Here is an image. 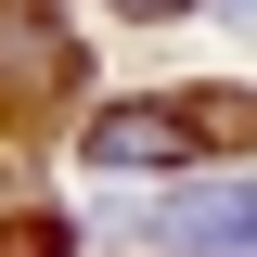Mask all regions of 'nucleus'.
Masks as SVG:
<instances>
[{
    "label": "nucleus",
    "instance_id": "nucleus-5",
    "mask_svg": "<svg viewBox=\"0 0 257 257\" xmlns=\"http://www.w3.org/2000/svg\"><path fill=\"white\" fill-rule=\"evenodd\" d=\"M116 13H180V0H116Z\"/></svg>",
    "mask_w": 257,
    "mask_h": 257
},
{
    "label": "nucleus",
    "instance_id": "nucleus-1",
    "mask_svg": "<svg viewBox=\"0 0 257 257\" xmlns=\"http://www.w3.org/2000/svg\"><path fill=\"white\" fill-rule=\"evenodd\" d=\"M257 142V90H142L90 128V167L103 180H142V167H180V155H244Z\"/></svg>",
    "mask_w": 257,
    "mask_h": 257
},
{
    "label": "nucleus",
    "instance_id": "nucleus-3",
    "mask_svg": "<svg viewBox=\"0 0 257 257\" xmlns=\"http://www.w3.org/2000/svg\"><path fill=\"white\" fill-rule=\"evenodd\" d=\"M64 90H77V39H64V13H52V0H0V116L26 128V116H52Z\"/></svg>",
    "mask_w": 257,
    "mask_h": 257
},
{
    "label": "nucleus",
    "instance_id": "nucleus-6",
    "mask_svg": "<svg viewBox=\"0 0 257 257\" xmlns=\"http://www.w3.org/2000/svg\"><path fill=\"white\" fill-rule=\"evenodd\" d=\"M231 13H257V0H231Z\"/></svg>",
    "mask_w": 257,
    "mask_h": 257
},
{
    "label": "nucleus",
    "instance_id": "nucleus-4",
    "mask_svg": "<svg viewBox=\"0 0 257 257\" xmlns=\"http://www.w3.org/2000/svg\"><path fill=\"white\" fill-rule=\"evenodd\" d=\"M77 219H0V257H64Z\"/></svg>",
    "mask_w": 257,
    "mask_h": 257
},
{
    "label": "nucleus",
    "instance_id": "nucleus-2",
    "mask_svg": "<svg viewBox=\"0 0 257 257\" xmlns=\"http://www.w3.org/2000/svg\"><path fill=\"white\" fill-rule=\"evenodd\" d=\"M155 257H257V180H167L142 206Z\"/></svg>",
    "mask_w": 257,
    "mask_h": 257
}]
</instances>
